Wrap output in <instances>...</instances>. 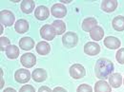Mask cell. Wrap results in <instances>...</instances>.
I'll return each instance as SVG.
<instances>
[{"instance_id": "cell-28", "label": "cell", "mask_w": 124, "mask_h": 92, "mask_svg": "<svg viewBox=\"0 0 124 92\" xmlns=\"http://www.w3.org/2000/svg\"><path fill=\"white\" fill-rule=\"evenodd\" d=\"M19 92H35V89L31 85H25L19 89Z\"/></svg>"}, {"instance_id": "cell-12", "label": "cell", "mask_w": 124, "mask_h": 92, "mask_svg": "<svg viewBox=\"0 0 124 92\" xmlns=\"http://www.w3.org/2000/svg\"><path fill=\"white\" fill-rule=\"evenodd\" d=\"M104 45L107 46L110 49H116L118 48L121 43L119 41V39H117L115 36H108L104 39Z\"/></svg>"}, {"instance_id": "cell-31", "label": "cell", "mask_w": 124, "mask_h": 92, "mask_svg": "<svg viewBox=\"0 0 124 92\" xmlns=\"http://www.w3.org/2000/svg\"><path fill=\"white\" fill-rule=\"evenodd\" d=\"M3 92H16V90L15 88H13V87H8V88H6Z\"/></svg>"}, {"instance_id": "cell-1", "label": "cell", "mask_w": 124, "mask_h": 92, "mask_svg": "<svg viewBox=\"0 0 124 92\" xmlns=\"http://www.w3.org/2000/svg\"><path fill=\"white\" fill-rule=\"evenodd\" d=\"M114 71V64L106 58H100L98 59L95 66H94V72L95 76L100 80H106Z\"/></svg>"}, {"instance_id": "cell-5", "label": "cell", "mask_w": 124, "mask_h": 92, "mask_svg": "<svg viewBox=\"0 0 124 92\" xmlns=\"http://www.w3.org/2000/svg\"><path fill=\"white\" fill-rule=\"evenodd\" d=\"M40 35L43 39H45L47 41H51L55 37L56 33L52 25H44L40 29Z\"/></svg>"}, {"instance_id": "cell-13", "label": "cell", "mask_w": 124, "mask_h": 92, "mask_svg": "<svg viewBox=\"0 0 124 92\" xmlns=\"http://www.w3.org/2000/svg\"><path fill=\"white\" fill-rule=\"evenodd\" d=\"M117 7V1L116 0H104L101 3V9L105 13H112Z\"/></svg>"}, {"instance_id": "cell-18", "label": "cell", "mask_w": 124, "mask_h": 92, "mask_svg": "<svg viewBox=\"0 0 124 92\" xmlns=\"http://www.w3.org/2000/svg\"><path fill=\"white\" fill-rule=\"evenodd\" d=\"M19 46L24 50H31L34 46V41L31 37H23L19 41Z\"/></svg>"}, {"instance_id": "cell-7", "label": "cell", "mask_w": 124, "mask_h": 92, "mask_svg": "<svg viewBox=\"0 0 124 92\" xmlns=\"http://www.w3.org/2000/svg\"><path fill=\"white\" fill-rule=\"evenodd\" d=\"M15 79L20 84L28 83L31 79V72L28 69H18L15 73Z\"/></svg>"}, {"instance_id": "cell-26", "label": "cell", "mask_w": 124, "mask_h": 92, "mask_svg": "<svg viewBox=\"0 0 124 92\" xmlns=\"http://www.w3.org/2000/svg\"><path fill=\"white\" fill-rule=\"evenodd\" d=\"M116 61L118 62L119 64L124 65V47L119 48L117 50L116 55Z\"/></svg>"}, {"instance_id": "cell-6", "label": "cell", "mask_w": 124, "mask_h": 92, "mask_svg": "<svg viewBox=\"0 0 124 92\" xmlns=\"http://www.w3.org/2000/svg\"><path fill=\"white\" fill-rule=\"evenodd\" d=\"M20 62H21L22 66H25L26 68H31L36 64V57L34 54H32L31 52H28V53H25L21 56Z\"/></svg>"}, {"instance_id": "cell-14", "label": "cell", "mask_w": 124, "mask_h": 92, "mask_svg": "<svg viewBox=\"0 0 124 92\" xmlns=\"http://www.w3.org/2000/svg\"><path fill=\"white\" fill-rule=\"evenodd\" d=\"M31 76L35 82L41 83V82H44L47 79V71L43 68H36L32 71Z\"/></svg>"}, {"instance_id": "cell-4", "label": "cell", "mask_w": 124, "mask_h": 92, "mask_svg": "<svg viewBox=\"0 0 124 92\" xmlns=\"http://www.w3.org/2000/svg\"><path fill=\"white\" fill-rule=\"evenodd\" d=\"M70 75L74 79H81L86 75V69L80 64H74L70 67Z\"/></svg>"}, {"instance_id": "cell-16", "label": "cell", "mask_w": 124, "mask_h": 92, "mask_svg": "<svg viewBox=\"0 0 124 92\" xmlns=\"http://www.w3.org/2000/svg\"><path fill=\"white\" fill-rule=\"evenodd\" d=\"M97 26V21L93 17H88L86 18L82 23V29L84 31L90 32L94 27Z\"/></svg>"}, {"instance_id": "cell-24", "label": "cell", "mask_w": 124, "mask_h": 92, "mask_svg": "<svg viewBox=\"0 0 124 92\" xmlns=\"http://www.w3.org/2000/svg\"><path fill=\"white\" fill-rule=\"evenodd\" d=\"M52 26L54 27L56 35H61L66 31V25H65V23L63 21H61V20H55L53 23Z\"/></svg>"}, {"instance_id": "cell-19", "label": "cell", "mask_w": 124, "mask_h": 92, "mask_svg": "<svg viewBox=\"0 0 124 92\" xmlns=\"http://www.w3.org/2000/svg\"><path fill=\"white\" fill-rule=\"evenodd\" d=\"M90 36H91V38L93 39V41H99L104 36V31H103V29L101 27L96 26L90 31Z\"/></svg>"}, {"instance_id": "cell-29", "label": "cell", "mask_w": 124, "mask_h": 92, "mask_svg": "<svg viewBox=\"0 0 124 92\" xmlns=\"http://www.w3.org/2000/svg\"><path fill=\"white\" fill-rule=\"evenodd\" d=\"M38 92H53L51 90V88L50 87H48V86H41L39 89H38Z\"/></svg>"}, {"instance_id": "cell-3", "label": "cell", "mask_w": 124, "mask_h": 92, "mask_svg": "<svg viewBox=\"0 0 124 92\" xmlns=\"http://www.w3.org/2000/svg\"><path fill=\"white\" fill-rule=\"evenodd\" d=\"M15 20H16V17L12 12L7 10L0 12V22L2 25L6 27H11L15 23Z\"/></svg>"}, {"instance_id": "cell-25", "label": "cell", "mask_w": 124, "mask_h": 92, "mask_svg": "<svg viewBox=\"0 0 124 92\" xmlns=\"http://www.w3.org/2000/svg\"><path fill=\"white\" fill-rule=\"evenodd\" d=\"M10 39H8L7 37H1L0 38V50L4 51L7 49V47L10 46Z\"/></svg>"}, {"instance_id": "cell-10", "label": "cell", "mask_w": 124, "mask_h": 92, "mask_svg": "<svg viewBox=\"0 0 124 92\" xmlns=\"http://www.w3.org/2000/svg\"><path fill=\"white\" fill-rule=\"evenodd\" d=\"M49 15H50L49 9L45 6H38L34 11V16L36 17V19H38L40 21L46 20L49 17Z\"/></svg>"}, {"instance_id": "cell-15", "label": "cell", "mask_w": 124, "mask_h": 92, "mask_svg": "<svg viewBox=\"0 0 124 92\" xmlns=\"http://www.w3.org/2000/svg\"><path fill=\"white\" fill-rule=\"evenodd\" d=\"M94 92H112V87L104 80H100L94 85Z\"/></svg>"}, {"instance_id": "cell-23", "label": "cell", "mask_w": 124, "mask_h": 92, "mask_svg": "<svg viewBox=\"0 0 124 92\" xmlns=\"http://www.w3.org/2000/svg\"><path fill=\"white\" fill-rule=\"evenodd\" d=\"M113 28L116 31H124V16H116L113 19Z\"/></svg>"}, {"instance_id": "cell-34", "label": "cell", "mask_w": 124, "mask_h": 92, "mask_svg": "<svg viewBox=\"0 0 124 92\" xmlns=\"http://www.w3.org/2000/svg\"><path fill=\"white\" fill-rule=\"evenodd\" d=\"M123 84H124V80H123Z\"/></svg>"}, {"instance_id": "cell-9", "label": "cell", "mask_w": 124, "mask_h": 92, "mask_svg": "<svg viewBox=\"0 0 124 92\" xmlns=\"http://www.w3.org/2000/svg\"><path fill=\"white\" fill-rule=\"evenodd\" d=\"M84 52L90 56H95L100 52V46L94 42H88L84 46Z\"/></svg>"}, {"instance_id": "cell-2", "label": "cell", "mask_w": 124, "mask_h": 92, "mask_svg": "<svg viewBox=\"0 0 124 92\" xmlns=\"http://www.w3.org/2000/svg\"><path fill=\"white\" fill-rule=\"evenodd\" d=\"M62 43L66 47H75L78 43V36L76 32L69 31L63 35Z\"/></svg>"}, {"instance_id": "cell-8", "label": "cell", "mask_w": 124, "mask_h": 92, "mask_svg": "<svg viewBox=\"0 0 124 92\" xmlns=\"http://www.w3.org/2000/svg\"><path fill=\"white\" fill-rule=\"evenodd\" d=\"M51 13H52L53 16H54V17L62 18V17L66 16V14H67V9L63 4L57 3V4H54L52 7Z\"/></svg>"}, {"instance_id": "cell-32", "label": "cell", "mask_w": 124, "mask_h": 92, "mask_svg": "<svg viewBox=\"0 0 124 92\" xmlns=\"http://www.w3.org/2000/svg\"><path fill=\"white\" fill-rule=\"evenodd\" d=\"M3 85H4V81H3V79L1 78V85H0V87L2 88V87H3Z\"/></svg>"}, {"instance_id": "cell-22", "label": "cell", "mask_w": 124, "mask_h": 92, "mask_svg": "<svg viewBox=\"0 0 124 92\" xmlns=\"http://www.w3.org/2000/svg\"><path fill=\"white\" fill-rule=\"evenodd\" d=\"M6 55L9 59H16L19 55V48L15 45H10L6 49Z\"/></svg>"}, {"instance_id": "cell-30", "label": "cell", "mask_w": 124, "mask_h": 92, "mask_svg": "<svg viewBox=\"0 0 124 92\" xmlns=\"http://www.w3.org/2000/svg\"><path fill=\"white\" fill-rule=\"evenodd\" d=\"M53 92H67V90L65 89V88H63V87H60V86H57V87H55Z\"/></svg>"}, {"instance_id": "cell-20", "label": "cell", "mask_w": 124, "mask_h": 92, "mask_svg": "<svg viewBox=\"0 0 124 92\" xmlns=\"http://www.w3.org/2000/svg\"><path fill=\"white\" fill-rule=\"evenodd\" d=\"M34 2L31 1V0H24L21 2V5H20V8H21V11L24 13H31L32 12V10L34 9Z\"/></svg>"}, {"instance_id": "cell-17", "label": "cell", "mask_w": 124, "mask_h": 92, "mask_svg": "<svg viewBox=\"0 0 124 92\" xmlns=\"http://www.w3.org/2000/svg\"><path fill=\"white\" fill-rule=\"evenodd\" d=\"M15 29L18 33H25L29 31V23L25 19H19L16 21Z\"/></svg>"}, {"instance_id": "cell-11", "label": "cell", "mask_w": 124, "mask_h": 92, "mask_svg": "<svg viewBox=\"0 0 124 92\" xmlns=\"http://www.w3.org/2000/svg\"><path fill=\"white\" fill-rule=\"evenodd\" d=\"M122 76L119 73H113L109 77V84L114 88H118L122 85Z\"/></svg>"}, {"instance_id": "cell-21", "label": "cell", "mask_w": 124, "mask_h": 92, "mask_svg": "<svg viewBox=\"0 0 124 92\" xmlns=\"http://www.w3.org/2000/svg\"><path fill=\"white\" fill-rule=\"evenodd\" d=\"M36 51L40 55H47L51 51V46L45 41H41L36 46Z\"/></svg>"}, {"instance_id": "cell-33", "label": "cell", "mask_w": 124, "mask_h": 92, "mask_svg": "<svg viewBox=\"0 0 124 92\" xmlns=\"http://www.w3.org/2000/svg\"><path fill=\"white\" fill-rule=\"evenodd\" d=\"M70 0H66V1H62V3H70Z\"/></svg>"}, {"instance_id": "cell-27", "label": "cell", "mask_w": 124, "mask_h": 92, "mask_svg": "<svg viewBox=\"0 0 124 92\" xmlns=\"http://www.w3.org/2000/svg\"><path fill=\"white\" fill-rule=\"evenodd\" d=\"M77 92H93V87L91 85H89L82 84L78 87Z\"/></svg>"}]
</instances>
